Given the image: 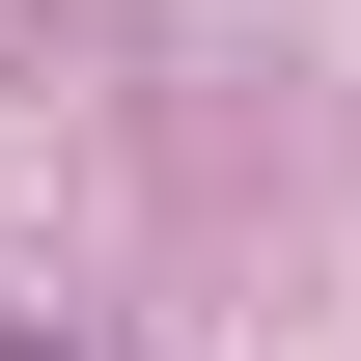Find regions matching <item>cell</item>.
Returning a JSON list of instances; mask_svg holds the SVG:
<instances>
[{
    "label": "cell",
    "mask_w": 361,
    "mask_h": 361,
    "mask_svg": "<svg viewBox=\"0 0 361 361\" xmlns=\"http://www.w3.org/2000/svg\"><path fill=\"white\" fill-rule=\"evenodd\" d=\"M0 361H56V334H28V306H0Z\"/></svg>",
    "instance_id": "1"
}]
</instances>
